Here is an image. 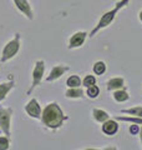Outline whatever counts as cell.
Listing matches in <instances>:
<instances>
[{"label":"cell","mask_w":142,"mask_h":150,"mask_svg":"<svg viewBox=\"0 0 142 150\" xmlns=\"http://www.w3.org/2000/svg\"><path fill=\"white\" fill-rule=\"evenodd\" d=\"M14 110L11 108H4L0 106V130L8 137L11 134V118H13Z\"/></svg>","instance_id":"cell-4"},{"label":"cell","mask_w":142,"mask_h":150,"mask_svg":"<svg viewBox=\"0 0 142 150\" xmlns=\"http://www.w3.org/2000/svg\"><path fill=\"white\" fill-rule=\"evenodd\" d=\"M122 86H124V79H121V78H113L107 83L108 90H113V89L122 88Z\"/></svg>","instance_id":"cell-14"},{"label":"cell","mask_w":142,"mask_h":150,"mask_svg":"<svg viewBox=\"0 0 142 150\" xmlns=\"http://www.w3.org/2000/svg\"><path fill=\"white\" fill-rule=\"evenodd\" d=\"M113 99L116 101H125V100L129 99V94L126 91H116L113 94Z\"/></svg>","instance_id":"cell-19"},{"label":"cell","mask_w":142,"mask_h":150,"mask_svg":"<svg viewBox=\"0 0 142 150\" xmlns=\"http://www.w3.org/2000/svg\"><path fill=\"white\" fill-rule=\"evenodd\" d=\"M0 134H1V130H0Z\"/></svg>","instance_id":"cell-24"},{"label":"cell","mask_w":142,"mask_h":150,"mask_svg":"<svg viewBox=\"0 0 142 150\" xmlns=\"http://www.w3.org/2000/svg\"><path fill=\"white\" fill-rule=\"evenodd\" d=\"M105 71H106V65H105V63H102V62L95 63V65H93V73L95 74H96V75H102Z\"/></svg>","instance_id":"cell-17"},{"label":"cell","mask_w":142,"mask_h":150,"mask_svg":"<svg viewBox=\"0 0 142 150\" xmlns=\"http://www.w3.org/2000/svg\"><path fill=\"white\" fill-rule=\"evenodd\" d=\"M130 133L131 134H137V133H138V126H137V125H132L130 128Z\"/></svg>","instance_id":"cell-22"},{"label":"cell","mask_w":142,"mask_h":150,"mask_svg":"<svg viewBox=\"0 0 142 150\" xmlns=\"http://www.w3.org/2000/svg\"><path fill=\"white\" fill-rule=\"evenodd\" d=\"M140 18H141V20H142V11H141V14H140Z\"/></svg>","instance_id":"cell-23"},{"label":"cell","mask_w":142,"mask_h":150,"mask_svg":"<svg viewBox=\"0 0 142 150\" xmlns=\"http://www.w3.org/2000/svg\"><path fill=\"white\" fill-rule=\"evenodd\" d=\"M118 130V125L115 123L113 120H106L103 121L102 125V131L107 135H113Z\"/></svg>","instance_id":"cell-11"},{"label":"cell","mask_w":142,"mask_h":150,"mask_svg":"<svg viewBox=\"0 0 142 150\" xmlns=\"http://www.w3.org/2000/svg\"><path fill=\"white\" fill-rule=\"evenodd\" d=\"M122 112H127V114H134V115L142 116V106L132 108V109H125V110H122Z\"/></svg>","instance_id":"cell-21"},{"label":"cell","mask_w":142,"mask_h":150,"mask_svg":"<svg viewBox=\"0 0 142 150\" xmlns=\"http://www.w3.org/2000/svg\"><path fill=\"white\" fill-rule=\"evenodd\" d=\"M15 88V81L10 78L8 81H4V83H0V101L5 100L8 94L10 93L13 89Z\"/></svg>","instance_id":"cell-10"},{"label":"cell","mask_w":142,"mask_h":150,"mask_svg":"<svg viewBox=\"0 0 142 150\" xmlns=\"http://www.w3.org/2000/svg\"><path fill=\"white\" fill-rule=\"evenodd\" d=\"M67 119L69 118L64 114V111L61 110V108L59 106L58 103H50V104H47L41 112L42 124L46 128H49L50 130L59 129L64 124V121Z\"/></svg>","instance_id":"cell-1"},{"label":"cell","mask_w":142,"mask_h":150,"mask_svg":"<svg viewBox=\"0 0 142 150\" xmlns=\"http://www.w3.org/2000/svg\"><path fill=\"white\" fill-rule=\"evenodd\" d=\"M24 110L27 115L30 116L32 119H41V112H42V109L35 98H32L29 101L26 103V105L24 106Z\"/></svg>","instance_id":"cell-6"},{"label":"cell","mask_w":142,"mask_h":150,"mask_svg":"<svg viewBox=\"0 0 142 150\" xmlns=\"http://www.w3.org/2000/svg\"><path fill=\"white\" fill-rule=\"evenodd\" d=\"M66 85L69 88H77L81 85V79L79 78V75H71L67 80H66Z\"/></svg>","instance_id":"cell-15"},{"label":"cell","mask_w":142,"mask_h":150,"mask_svg":"<svg viewBox=\"0 0 142 150\" xmlns=\"http://www.w3.org/2000/svg\"><path fill=\"white\" fill-rule=\"evenodd\" d=\"M92 116H93V119L98 121V123H103V121H106L108 119V115L106 111H103L101 109H93L92 110Z\"/></svg>","instance_id":"cell-13"},{"label":"cell","mask_w":142,"mask_h":150,"mask_svg":"<svg viewBox=\"0 0 142 150\" xmlns=\"http://www.w3.org/2000/svg\"><path fill=\"white\" fill-rule=\"evenodd\" d=\"M65 96L69 98V99H80V98H84V90L80 86L69 88L65 93Z\"/></svg>","instance_id":"cell-12"},{"label":"cell","mask_w":142,"mask_h":150,"mask_svg":"<svg viewBox=\"0 0 142 150\" xmlns=\"http://www.w3.org/2000/svg\"><path fill=\"white\" fill-rule=\"evenodd\" d=\"M98 93H100V89H98L96 85L89 86V88H87V91H86L87 96H89V98H91V99H93V98H97Z\"/></svg>","instance_id":"cell-18"},{"label":"cell","mask_w":142,"mask_h":150,"mask_svg":"<svg viewBox=\"0 0 142 150\" xmlns=\"http://www.w3.org/2000/svg\"><path fill=\"white\" fill-rule=\"evenodd\" d=\"M13 3H14V5H15V8L25 18H27L29 20L34 19V11H32V8L27 0H13Z\"/></svg>","instance_id":"cell-7"},{"label":"cell","mask_w":142,"mask_h":150,"mask_svg":"<svg viewBox=\"0 0 142 150\" xmlns=\"http://www.w3.org/2000/svg\"><path fill=\"white\" fill-rule=\"evenodd\" d=\"M69 70H70V68L67 67V65H56V67H54L53 69H51L50 74L47 75L46 81L47 83L56 81L58 79H60L61 76H63L66 71H69Z\"/></svg>","instance_id":"cell-8"},{"label":"cell","mask_w":142,"mask_h":150,"mask_svg":"<svg viewBox=\"0 0 142 150\" xmlns=\"http://www.w3.org/2000/svg\"><path fill=\"white\" fill-rule=\"evenodd\" d=\"M10 137H8V135H1L0 137V150H8L10 148Z\"/></svg>","instance_id":"cell-16"},{"label":"cell","mask_w":142,"mask_h":150,"mask_svg":"<svg viewBox=\"0 0 142 150\" xmlns=\"http://www.w3.org/2000/svg\"><path fill=\"white\" fill-rule=\"evenodd\" d=\"M126 4H129V0H121L120 3L117 4V6L113 9V10H111V11H108V13H106V14H103L102 15V18H101V20L98 21V24H97V26L95 28V29L91 31V34H90V36H95L96 35V33L97 31H100L101 29H103V28H106L107 25H110L111 23H112V20L115 19V16H116V14L118 13V10L120 9H122L124 8Z\"/></svg>","instance_id":"cell-3"},{"label":"cell","mask_w":142,"mask_h":150,"mask_svg":"<svg viewBox=\"0 0 142 150\" xmlns=\"http://www.w3.org/2000/svg\"><path fill=\"white\" fill-rule=\"evenodd\" d=\"M82 84H84V86H86V88L92 86V85L96 84V79H95V76H92V75H86L85 79H84V81H82Z\"/></svg>","instance_id":"cell-20"},{"label":"cell","mask_w":142,"mask_h":150,"mask_svg":"<svg viewBox=\"0 0 142 150\" xmlns=\"http://www.w3.org/2000/svg\"><path fill=\"white\" fill-rule=\"evenodd\" d=\"M20 46H21V34L18 31L14 34L13 39L10 41H8L6 45L3 48L1 56H0V63H8L9 60L15 58L19 54V51H20Z\"/></svg>","instance_id":"cell-2"},{"label":"cell","mask_w":142,"mask_h":150,"mask_svg":"<svg viewBox=\"0 0 142 150\" xmlns=\"http://www.w3.org/2000/svg\"><path fill=\"white\" fill-rule=\"evenodd\" d=\"M86 33L85 31H77L70 38L69 40V49H75V48H80L84 43H85V39H86Z\"/></svg>","instance_id":"cell-9"},{"label":"cell","mask_w":142,"mask_h":150,"mask_svg":"<svg viewBox=\"0 0 142 150\" xmlns=\"http://www.w3.org/2000/svg\"><path fill=\"white\" fill-rule=\"evenodd\" d=\"M44 74H45V62L44 60H36L35 65H34V69H32V80H31V86L30 89L27 90V95H30L32 93V90L39 86L41 81H42V78H44Z\"/></svg>","instance_id":"cell-5"}]
</instances>
